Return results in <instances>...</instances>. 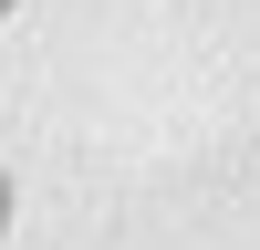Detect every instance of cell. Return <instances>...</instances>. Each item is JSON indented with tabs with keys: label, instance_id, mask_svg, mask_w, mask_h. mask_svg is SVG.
I'll list each match as a JSON object with an SVG mask.
<instances>
[{
	"label": "cell",
	"instance_id": "1",
	"mask_svg": "<svg viewBox=\"0 0 260 250\" xmlns=\"http://www.w3.org/2000/svg\"><path fill=\"white\" fill-rule=\"evenodd\" d=\"M0 229H11V177H0Z\"/></svg>",
	"mask_w": 260,
	"mask_h": 250
},
{
	"label": "cell",
	"instance_id": "2",
	"mask_svg": "<svg viewBox=\"0 0 260 250\" xmlns=\"http://www.w3.org/2000/svg\"><path fill=\"white\" fill-rule=\"evenodd\" d=\"M0 11H11V0H0Z\"/></svg>",
	"mask_w": 260,
	"mask_h": 250
}]
</instances>
